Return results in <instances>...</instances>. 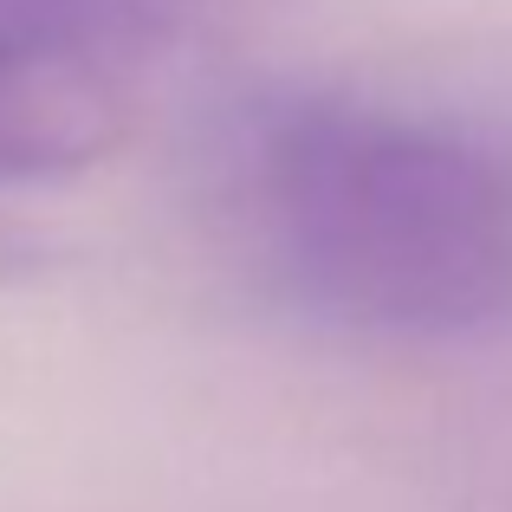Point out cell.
Instances as JSON below:
<instances>
[{"label":"cell","instance_id":"7a4b0ae2","mask_svg":"<svg viewBox=\"0 0 512 512\" xmlns=\"http://www.w3.org/2000/svg\"><path fill=\"white\" fill-rule=\"evenodd\" d=\"M175 33L156 26H20L0 33V188L98 169L143 124V78Z\"/></svg>","mask_w":512,"mask_h":512},{"label":"cell","instance_id":"6da1fadb","mask_svg":"<svg viewBox=\"0 0 512 512\" xmlns=\"http://www.w3.org/2000/svg\"><path fill=\"white\" fill-rule=\"evenodd\" d=\"M253 227L325 318L389 338L512 325V156L370 104H286L253 137Z\"/></svg>","mask_w":512,"mask_h":512}]
</instances>
